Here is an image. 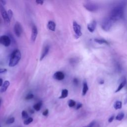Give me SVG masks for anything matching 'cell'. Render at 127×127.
Wrapping results in <instances>:
<instances>
[{"mask_svg": "<svg viewBox=\"0 0 127 127\" xmlns=\"http://www.w3.org/2000/svg\"><path fill=\"white\" fill-rule=\"evenodd\" d=\"M68 91L66 89H63L62 91V93H61V96L59 97L60 99H64L66 97H67L68 96Z\"/></svg>", "mask_w": 127, "mask_h": 127, "instance_id": "obj_17", "label": "cell"}, {"mask_svg": "<svg viewBox=\"0 0 127 127\" xmlns=\"http://www.w3.org/2000/svg\"><path fill=\"white\" fill-rule=\"evenodd\" d=\"M49 49H50V47L48 45L46 46L44 48V49L43 50V52L42 53V54H41L40 58V61H42L47 56V55L48 54V53L49 51Z\"/></svg>", "mask_w": 127, "mask_h": 127, "instance_id": "obj_12", "label": "cell"}, {"mask_svg": "<svg viewBox=\"0 0 127 127\" xmlns=\"http://www.w3.org/2000/svg\"><path fill=\"white\" fill-rule=\"evenodd\" d=\"M14 121H15V118L14 117H11L10 118H9L8 120H7V121H6V124L8 125L12 124L14 122Z\"/></svg>", "mask_w": 127, "mask_h": 127, "instance_id": "obj_24", "label": "cell"}, {"mask_svg": "<svg viewBox=\"0 0 127 127\" xmlns=\"http://www.w3.org/2000/svg\"><path fill=\"white\" fill-rule=\"evenodd\" d=\"M96 125V122L95 121H93L91 123H90L88 125L82 127H94Z\"/></svg>", "mask_w": 127, "mask_h": 127, "instance_id": "obj_25", "label": "cell"}, {"mask_svg": "<svg viewBox=\"0 0 127 127\" xmlns=\"http://www.w3.org/2000/svg\"><path fill=\"white\" fill-rule=\"evenodd\" d=\"M73 82L75 85H77L78 83V80L76 78H74L73 79Z\"/></svg>", "mask_w": 127, "mask_h": 127, "instance_id": "obj_32", "label": "cell"}, {"mask_svg": "<svg viewBox=\"0 0 127 127\" xmlns=\"http://www.w3.org/2000/svg\"><path fill=\"white\" fill-rule=\"evenodd\" d=\"M47 28L52 31H55L56 29V23L53 21H49L47 24Z\"/></svg>", "mask_w": 127, "mask_h": 127, "instance_id": "obj_14", "label": "cell"}, {"mask_svg": "<svg viewBox=\"0 0 127 127\" xmlns=\"http://www.w3.org/2000/svg\"><path fill=\"white\" fill-rule=\"evenodd\" d=\"M72 26H73V29L75 33V35L76 36V38H78L82 35L81 26L75 21L73 22Z\"/></svg>", "mask_w": 127, "mask_h": 127, "instance_id": "obj_6", "label": "cell"}, {"mask_svg": "<svg viewBox=\"0 0 127 127\" xmlns=\"http://www.w3.org/2000/svg\"><path fill=\"white\" fill-rule=\"evenodd\" d=\"M126 83H127V80H126V79L125 78H123V79L122 80L120 85H119V86L118 87L117 90H116L115 92H118L119 91H120L126 84Z\"/></svg>", "mask_w": 127, "mask_h": 127, "instance_id": "obj_15", "label": "cell"}, {"mask_svg": "<svg viewBox=\"0 0 127 127\" xmlns=\"http://www.w3.org/2000/svg\"><path fill=\"white\" fill-rule=\"evenodd\" d=\"M36 2L37 4L42 5L43 4V3H44V1L41 0H36Z\"/></svg>", "mask_w": 127, "mask_h": 127, "instance_id": "obj_33", "label": "cell"}, {"mask_svg": "<svg viewBox=\"0 0 127 127\" xmlns=\"http://www.w3.org/2000/svg\"><path fill=\"white\" fill-rule=\"evenodd\" d=\"M126 5V1H121L118 4L113 7V9L111 10L109 16L115 22L121 19L123 17Z\"/></svg>", "mask_w": 127, "mask_h": 127, "instance_id": "obj_1", "label": "cell"}, {"mask_svg": "<svg viewBox=\"0 0 127 127\" xmlns=\"http://www.w3.org/2000/svg\"><path fill=\"white\" fill-rule=\"evenodd\" d=\"M33 97H34V95L32 93H29L26 95L25 99L26 100H30L32 98H33Z\"/></svg>", "mask_w": 127, "mask_h": 127, "instance_id": "obj_28", "label": "cell"}, {"mask_svg": "<svg viewBox=\"0 0 127 127\" xmlns=\"http://www.w3.org/2000/svg\"><path fill=\"white\" fill-rule=\"evenodd\" d=\"M7 14L8 15V17L10 20H11L12 16H13V12L11 9H8L7 11Z\"/></svg>", "mask_w": 127, "mask_h": 127, "instance_id": "obj_27", "label": "cell"}, {"mask_svg": "<svg viewBox=\"0 0 127 127\" xmlns=\"http://www.w3.org/2000/svg\"><path fill=\"white\" fill-rule=\"evenodd\" d=\"M115 22L109 17L105 18L102 21L101 27L105 31H108L112 28Z\"/></svg>", "mask_w": 127, "mask_h": 127, "instance_id": "obj_3", "label": "cell"}, {"mask_svg": "<svg viewBox=\"0 0 127 127\" xmlns=\"http://www.w3.org/2000/svg\"><path fill=\"white\" fill-rule=\"evenodd\" d=\"M54 78L58 80H62L64 78V74L63 72L58 71L55 72L53 75Z\"/></svg>", "mask_w": 127, "mask_h": 127, "instance_id": "obj_10", "label": "cell"}, {"mask_svg": "<svg viewBox=\"0 0 127 127\" xmlns=\"http://www.w3.org/2000/svg\"><path fill=\"white\" fill-rule=\"evenodd\" d=\"M0 44L5 47H8L11 44V39L8 36L2 35L0 37Z\"/></svg>", "mask_w": 127, "mask_h": 127, "instance_id": "obj_7", "label": "cell"}, {"mask_svg": "<svg viewBox=\"0 0 127 127\" xmlns=\"http://www.w3.org/2000/svg\"><path fill=\"white\" fill-rule=\"evenodd\" d=\"M114 118H115V116H114V115H113V116H112L111 117H110L109 118V119H108V122H109V123H111V122H112L114 120Z\"/></svg>", "mask_w": 127, "mask_h": 127, "instance_id": "obj_30", "label": "cell"}, {"mask_svg": "<svg viewBox=\"0 0 127 127\" xmlns=\"http://www.w3.org/2000/svg\"><path fill=\"white\" fill-rule=\"evenodd\" d=\"M96 26V21L95 20H93L92 22H91L90 23L88 24L87 25V29L90 32H93Z\"/></svg>", "mask_w": 127, "mask_h": 127, "instance_id": "obj_11", "label": "cell"}, {"mask_svg": "<svg viewBox=\"0 0 127 127\" xmlns=\"http://www.w3.org/2000/svg\"><path fill=\"white\" fill-rule=\"evenodd\" d=\"M48 113H49V110H48V109H46V110L43 112L42 114H43V115L46 116H47V115L48 114Z\"/></svg>", "mask_w": 127, "mask_h": 127, "instance_id": "obj_34", "label": "cell"}, {"mask_svg": "<svg viewBox=\"0 0 127 127\" xmlns=\"http://www.w3.org/2000/svg\"><path fill=\"white\" fill-rule=\"evenodd\" d=\"M82 106V104L81 103H78L77 104V105H76V109L78 110V109H80Z\"/></svg>", "mask_w": 127, "mask_h": 127, "instance_id": "obj_31", "label": "cell"}, {"mask_svg": "<svg viewBox=\"0 0 127 127\" xmlns=\"http://www.w3.org/2000/svg\"><path fill=\"white\" fill-rule=\"evenodd\" d=\"M94 41L98 44H109V42L106 41V40L104 39H98L96 38L94 39Z\"/></svg>", "mask_w": 127, "mask_h": 127, "instance_id": "obj_18", "label": "cell"}, {"mask_svg": "<svg viewBox=\"0 0 127 127\" xmlns=\"http://www.w3.org/2000/svg\"><path fill=\"white\" fill-rule=\"evenodd\" d=\"M104 80H102V79L100 80V81H99V83H100V84H103V83H104Z\"/></svg>", "mask_w": 127, "mask_h": 127, "instance_id": "obj_37", "label": "cell"}, {"mask_svg": "<svg viewBox=\"0 0 127 127\" xmlns=\"http://www.w3.org/2000/svg\"><path fill=\"white\" fill-rule=\"evenodd\" d=\"M9 84H10V82L9 81H8V80L5 81L3 83V84L1 86V87L0 88V92L3 93V92H4L5 91H6V90L7 89Z\"/></svg>", "mask_w": 127, "mask_h": 127, "instance_id": "obj_13", "label": "cell"}, {"mask_svg": "<svg viewBox=\"0 0 127 127\" xmlns=\"http://www.w3.org/2000/svg\"><path fill=\"white\" fill-rule=\"evenodd\" d=\"M1 100L0 98V105H1Z\"/></svg>", "mask_w": 127, "mask_h": 127, "instance_id": "obj_38", "label": "cell"}, {"mask_svg": "<svg viewBox=\"0 0 127 127\" xmlns=\"http://www.w3.org/2000/svg\"></svg>", "mask_w": 127, "mask_h": 127, "instance_id": "obj_39", "label": "cell"}, {"mask_svg": "<svg viewBox=\"0 0 127 127\" xmlns=\"http://www.w3.org/2000/svg\"><path fill=\"white\" fill-rule=\"evenodd\" d=\"M88 90V86L87 85V82L84 80L83 82V88H82V94L83 96H84L87 92Z\"/></svg>", "mask_w": 127, "mask_h": 127, "instance_id": "obj_16", "label": "cell"}, {"mask_svg": "<svg viewBox=\"0 0 127 127\" xmlns=\"http://www.w3.org/2000/svg\"><path fill=\"white\" fill-rule=\"evenodd\" d=\"M38 34V30L37 27L33 25L32 27V32H31V39L32 42H35L37 36Z\"/></svg>", "mask_w": 127, "mask_h": 127, "instance_id": "obj_9", "label": "cell"}, {"mask_svg": "<svg viewBox=\"0 0 127 127\" xmlns=\"http://www.w3.org/2000/svg\"><path fill=\"white\" fill-rule=\"evenodd\" d=\"M22 29L20 23L19 22H16L14 26V32L17 37H20L22 34Z\"/></svg>", "mask_w": 127, "mask_h": 127, "instance_id": "obj_8", "label": "cell"}, {"mask_svg": "<svg viewBox=\"0 0 127 127\" xmlns=\"http://www.w3.org/2000/svg\"><path fill=\"white\" fill-rule=\"evenodd\" d=\"M21 115H22V118H23V119H27V118H29V117H28V115L27 113L25 111H24V110H23V111L22 112Z\"/></svg>", "mask_w": 127, "mask_h": 127, "instance_id": "obj_26", "label": "cell"}, {"mask_svg": "<svg viewBox=\"0 0 127 127\" xmlns=\"http://www.w3.org/2000/svg\"><path fill=\"white\" fill-rule=\"evenodd\" d=\"M0 3L1 4H2L3 6L4 5L6 4V1L5 0H0Z\"/></svg>", "mask_w": 127, "mask_h": 127, "instance_id": "obj_35", "label": "cell"}, {"mask_svg": "<svg viewBox=\"0 0 127 127\" xmlns=\"http://www.w3.org/2000/svg\"><path fill=\"white\" fill-rule=\"evenodd\" d=\"M124 116H125L124 113L123 112H121L117 115V116L116 117V120L118 121H121L123 119V118H124Z\"/></svg>", "mask_w": 127, "mask_h": 127, "instance_id": "obj_21", "label": "cell"}, {"mask_svg": "<svg viewBox=\"0 0 127 127\" xmlns=\"http://www.w3.org/2000/svg\"><path fill=\"white\" fill-rule=\"evenodd\" d=\"M33 119L31 117H29L28 118H27V119H25V120L24 121V124L25 125H29V124H30L31 122H32Z\"/></svg>", "mask_w": 127, "mask_h": 127, "instance_id": "obj_23", "label": "cell"}, {"mask_svg": "<svg viewBox=\"0 0 127 127\" xmlns=\"http://www.w3.org/2000/svg\"><path fill=\"white\" fill-rule=\"evenodd\" d=\"M0 14L3 18V21L5 23V24H9L10 22V20L9 19L7 14V11L5 10L4 8L3 7V6L0 3Z\"/></svg>", "mask_w": 127, "mask_h": 127, "instance_id": "obj_5", "label": "cell"}, {"mask_svg": "<svg viewBox=\"0 0 127 127\" xmlns=\"http://www.w3.org/2000/svg\"><path fill=\"white\" fill-rule=\"evenodd\" d=\"M83 6L85 9L91 12L96 11L99 9L98 5L92 2H87L83 4Z\"/></svg>", "mask_w": 127, "mask_h": 127, "instance_id": "obj_4", "label": "cell"}, {"mask_svg": "<svg viewBox=\"0 0 127 127\" xmlns=\"http://www.w3.org/2000/svg\"><path fill=\"white\" fill-rule=\"evenodd\" d=\"M3 84V81H2V79L0 78V87Z\"/></svg>", "mask_w": 127, "mask_h": 127, "instance_id": "obj_36", "label": "cell"}, {"mask_svg": "<svg viewBox=\"0 0 127 127\" xmlns=\"http://www.w3.org/2000/svg\"><path fill=\"white\" fill-rule=\"evenodd\" d=\"M7 71V69L6 68H0V74L5 73Z\"/></svg>", "mask_w": 127, "mask_h": 127, "instance_id": "obj_29", "label": "cell"}, {"mask_svg": "<svg viewBox=\"0 0 127 127\" xmlns=\"http://www.w3.org/2000/svg\"><path fill=\"white\" fill-rule=\"evenodd\" d=\"M122 103L120 101H117L114 104V107L116 110L120 109L122 108Z\"/></svg>", "mask_w": 127, "mask_h": 127, "instance_id": "obj_19", "label": "cell"}, {"mask_svg": "<svg viewBox=\"0 0 127 127\" xmlns=\"http://www.w3.org/2000/svg\"><path fill=\"white\" fill-rule=\"evenodd\" d=\"M76 105V102L75 101L72 99H70L68 101V105L69 107H74Z\"/></svg>", "mask_w": 127, "mask_h": 127, "instance_id": "obj_22", "label": "cell"}, {"mask_svg": "<svg viewBox=\"0 0 127 127\" xmlns=\"http://www.w3.org/2000/svg\"><path fill=\"white\" fill-rule=\"evenodd\" d=\"M42 102H39L36 104H35L34 106H33V108L35 110L37 111H38L40 110L41 109V107L42 106Z\"/></svg>", "mask_w": 127, "mask_h": 127, "instance_id": "obj_20", "label": "cell"}, {"mask_svg": "<svg viewBox=\"0 0 127 127\" xmlns=\"http://www.w3.org/2000/svg\"><path fill=\"white\" fill-rule=\"evenodd\" d=\"M21 55L18 49L14 50L10 55L8 65L10 67L15 66L19 63L21 59Z\"/></svg>", "mask_w": 127, "mask_h": 127, "instance_id": "obj_2", "label": "cell"}]
</instances>
